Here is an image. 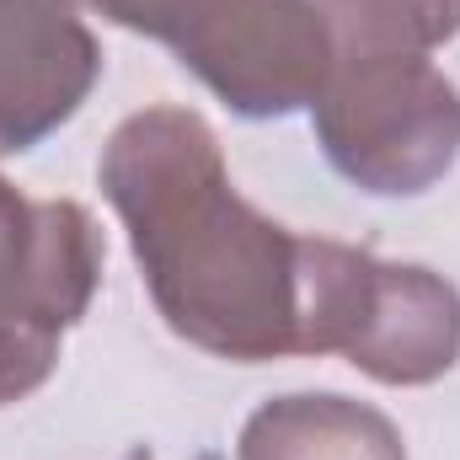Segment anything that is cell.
<instances>
[{"mask_svg": "<svg viewBox=\"0 0 460 460\" xmlns=\"http://www.w3.org/2000/svg\"><path fill=\"white\" fill-rule=\"evenodd\" d=\"M343 353L385 385H423L460 353V295L423 268L369 262Z\"/></svg>", "mask_w": 460, "mask_h": 460, "instance_id": "8992f818", "label": "cell"}, {"mask_svg": "<svg viewBox=\"0 0 460 460\" xmlns=\"http://www.w3.org/2000/svg\"><path fill=\"white\" fill-rule=\"evenodd\" d=\"M102 188L128 226L161 316L182 338L241 364L305 353L311 241L230 188L199 113H134L102 155Z\"/></svg>", "mask_w": 460, "mask_h": 460, "instance_id": "6da1fadb", "label": "cell"}, {"mask_svg": "<svg viewBox=\"0 0 460 460\" xmlns=\"http://www.w3.org/2000/svg\"><path fill=\"white\" fill-rule=\"evenodd\" d=\"M97 230L86 209L22 199L0 182V402L49 380L65 327L97 289Z\"/></svg>", "mask_w": 460, "mask_h": 460, "instance_id": "277c9868", "label": "cell"}, {"mask_svg": "<svg viewBox=\"0 0 460 460\" xmlns=\"http://www.w3.org/2000/svg\"><path fill=\"white\" fill-rule=\"evenodd\" d=\"M316 123L338 172L369 193H423L460 150L456 86L402 49H343Z\"/></svg>", "mask_w": 460, "mask_h": 460, "instance_id": "7a4b0ae2", "label": "cell"}, {"mask_svg": "<svg viewBox=\"0 0 460 460\" xmlns=\"http://www.w3.org/2000/svg\"><path fill=\"white\" fill-rule=\"evenodd\" d=\"M241 460H407L396 429L343 396H284L262 407L246 434Z\"/></svg>", "mask_w": 460, "mask_h": 460, "instance_id": "52a82bcc", "label": "cell"}, {"mask_svg": "<svg viewBox=\"0 0 460 460\" xmlns=\"http://www.w3.org/2000/svg\"><path fill=\"white\" fill-rule=\"evenodd\" d=\"M102 16H113L123 27H134V32H150V38H161L166 32V22L177 16V5L182 0H92Z\"/></svg>", "mask_w": 460, "mask_h": 460, "instance_id": "9c48e42d", "label": "cell"}, {"mask_svg": "<svg viewBox=\"0 0 460 460\" xmlns=\"http://www.w3.org/2000/svg\"><path fill=\"white\" fill-rule=\"evenodd\" d=\"M343 49H429L460 27V0H316Z\"/></svg>", "mask_w": 460, "mask_h": 460, "instance_id": "ba28073f", "label": "cell"}, {"mask_svg": "<svg viewBox=\"0 0 460 460\" xmlns=\"http://www.w3.org/2000/svg\"><path fill=\"white\" fill-rule=\"evenodd\" d=\"M97 70V43L70 0H0V155L59 128Z\"/></svg>", "mask_w": 460, "mask_h": 460, "instance_id": "5b68a950", "label": "cell"}, {"mask_svg": "<svg viewBox=\"0 0 460 460\" xmlns=\"http://www.w3.org/2000/svg\"><path fill=\"white\" fill-rule=\"evenodd\" d=\"M161 43L246 118L316 102L338 65V38L316 0H182Z\"/></svg>", "mask_w": 460, "mask_h": 460, "instance_id": "3957f363", "label": "cell"}]
</instances>
